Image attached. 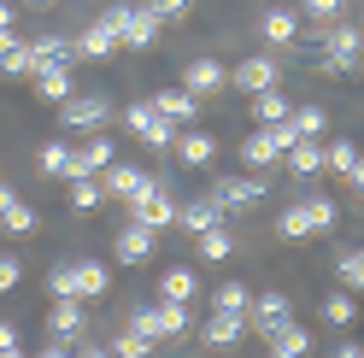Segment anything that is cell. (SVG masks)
<instances>
[{
  "instance_id": "60d3db41",
  "label": "cell",
  "mask_w": 364,
  "mask_h": 358,
  "mask_svg": "<svg viewBox=\"0 0 364 358\" xmlns=\"http://www.w3.org/2000/svg\"><path fill=\"white\" fill-rule=\"evenodd\" d=\"M347 0H300V18H317V24H335Z\"/></svg>"
},
{
  "instance_id": "7a4b0ae2",
  "label": "cell",
  "mask_w": 364,
  "mask_h": 358,
  "mask_svg": "<svg viewBox=\"0 0 364 358\" xmlns=\"http://www.w3.org/2000/svg\"><path fill=\"white\" fill-rule=\"evenodd\" d=\"M300 141V129H294L288 118L282 124H259L253 136L241 141V159H247V170H270V165H282V153Z\"/></svg>"
},
{
  "instance_id": "484cf974",
  "label": "cell",
  "mask_w": 364,
  "mask_h": 358,
  "mask_svg": "<svg viewBox=\"0 0 364 358\" xmlns=\"http://www.w3.org/2000/svg\"><path fill=\"white\" fill-rule=\"evenodd\" d=\"M282 165L294 176H317V170H323V136H300V141L282 153Z\"/></svg>"
},
{
  "instance_id": "f1b7e54d",
  "label": "cell",
  "mask_w": 364,
  "mask_h": 358,
  "mask_svg": "<svg viewBox=\"0 0 364 358\" xmlns=\"http://www.w3.org/2000/svg\"><path fill=\"white\" fill-rule=\"evenodd\" d=\"M0 77H30V53L18 30H0Z\"/></svg>"
},
{
  "instance_id": "b9f144b4",
  "label": "cell",
  "mask_w": 364,
  "mask_h": 358,
  "mask_svg": "<svg viewBox=\"0 0 364 358\" xmlns=\"http://www.w3.org/2000/svg\"><path fill=\"white\" fill-rule=\"evenodd\" d=\"M18 282H24V259H18V253H0V294H12Z\"/></svg>"
},
{
  "instance_id": "ffe728a7",
  "label": "cell",
  "mask_w": 364,
  "mask_h": 358,
  "mask_svg": "<svg viewBox=\"0 0 364 358\" xmlns=\"http://www.w3.org/2000/svg\"><path fill=\"white\" fill-rule=\"evenodd\" d=\"M36 223H41L36 206H30V200H18L6 183H0V229H6V235H30Z\"/></svg>"
},
{
  "instance_id": "4fadbf2b",
  "label": "cell",
  "mask_w": 364,
  "mask_h": 358,
  "mask_svg": "<svg viewBox=\"0 0 364 358\" xmlns=\"http://www.w3.org/2000/svg\"><path fill=\"white\" fill-rule=\"evenodd\" d=\"M147 183H153L147 170H135V165H118V159H112V165L100 170V188H106V200H124V206H129L135 194H147Z\"/></svg>"
},
{
  "instance_id": "9c48e42d",
  "label": "cell",
  "mask_w": 364,
  "mask_h": 358,
  "mask_svg": "<svg viewBox=\"0 0 364 358\" xmlns=\"http://www.w3.org/2000/svg\"><path fill=\"white\" fill-rule=\"evenodd\" d=\"M212 194L230 212H247V206H259V200H270V183H264V170H247V176H223Z\"/></svg>"
},
{
  "instance_id": "ac0fdd59",
  "label": "cell",
  "mask_w": 364,
  "mask_h": 358,
  "mask_svg": "<svg viewBox=\"0 0 364 358\" xmlns=\"http://www.w3.org/2000/svg\"><path fill=\"white\" fill-rule=\"evenodd\" d=\"M30 77H36V100H48V106H59V100L77 94L71 65H41V71H30Z\"/></svg>"
},
{
  "instance_id": "83f0119b",
  "label": "cell",
  "mask_w": 364,
  "mask_h": 358,
  "mask_svg": "<svg viewBox=\"0 0 364 358\" xmlns=\"http://www.w3.org/2000/svg\"><path fill=\"white\" fill-rule=\"evenodd\" d=\"M200 294V276L188 271V264H171V271H159V300H182L188 305Z\"/></svg>"
},
{
  "instance_id": "7dc6e473",
  "label": "cell",
  "mask_w": 364,
  "mask_h": 358,
  "mask_svg": "<svg viewBox=\"0 0 364 358\" xmlns=\"http://www.w3.org/2000/svg\"><path fill=\"white\" fill-rule=\"evenodd\" d=\"M77 358H112V347H100V341H77Z\"/></svg>"
},
{
  "instance_id": "816d5d0a",
  "label": "cell",
  "mask_w": 364,
  "mask_h": 358,
  "mask_svg": "<svg viewBox=\"0 0 364 358\" xmlns=\"http://www.w3.org/2000/svg\"><path fill=\"white\" fill-rule=\"evenodd\" d=\"M0 358H30V352L24 347H0Z\"/></svg>"
},
{
  "instance_id": "e0dca14e",
  "label": "cell",
  "mask_w": 364,
  "mask_h": 358,
  "mask_svg": "<svg viewBox=\"0 0 364 358\" xmlns=\"http://www.w3.org/2000/svg\"><path fill=\"white\" fill-rule=\"evenodd\" d=\"M171 147H176V159L188 165V170H206V165L218 159V136H212V129H182Z\"/></svg>"
},
{
  "instance_id": "5b68a950",
  "label": "cell",
  "mask_w": 364,
  "mask_h": 358,
  "mask_svg": "<svg viewBox=\"0 0 364 358\" xmlns=\"http://www.w3.org/2000/svg\"><path fill=\"white\" fill-rule=\"evenodd\" d=\"M358 53H364V36H358L353 24H329L323 48H317V65H323V71H353Z\"/></svg>"
},
{
  "instance_id": "52a82bcc",
  "label": "cell",
  "mask_w": 364,
  "mask_h": 358,
  "mask_svg": "<svg viewBox=\"0 0 364 358\" xmlns=\"http://www.w3.org/2000/svg\"><path fill=\"white\" fill-rule=\"evenodd\" d=\"M106 118H112V100L106 94H71V100H59V124L65 129H106Z\"/></svg>"
},
{
  "instance_id": "f546056e",
  "label": "cell",
  "mask_w": 364,
  "mask_h": 358,
  "mask_svg": "<svg viewBox=\"0 0 364 358\" xmlns=\"http://www.w3.org/2000/svg\"><path fill=\"white\" fill-rule=\"evenodd\" d=\"M270 352H294V358H311V329L288 318L277 335H270Z\"/></svg>"
},
{
  "instance_id": "6da1fadb",
  "label": "cell",
  "mask_w": 364,
  "mask_h": 358,
  "mask_svg": "<svg viewBox=\"0 0 364 358\" xmlns=\"http://www.w3.org/2000/svg\"><path fill=\"white\" fill-rule=\"evenodd\" d=\"M335 217H341V206H335L329 194H300V200H288V206H282L277 229H282L288 241H306V235H329Z\"/></svg>"
},
{
  "instance_id": "277c9868",
  "label": "cell",
  "mask_w": 364,
  "mask_h": 358,
  "mask_svg": "<svg viewBox=\"0 0 364 358\" xmlns=\"http://www.w3.org/2000/svg\"><path fill=\"white\" fill-rule=\"evenodd\" d=\"M129 223H141V229H153V235L176 223V194H171L165 176H153L147 194H135V200H129Z\"/></svg>"
},
{
  "instance_id": "e575fe53",
  "label": "cell",
  "mask_w": 364,
  "mask_h": 358,
  "mask_svg": "<svg viewBox=\"0 0 364 358\" xmlns=\"http://www.w3.org/2000/svg\"><path fill=\"white\" fill-rule=\"evenodd\" d=\"M153 347H159L153 335H141V329H129V323H124V329H118V341H112V358H153Z\"/></svg>"
},
{
  "instance_id": "ab89813d",
  "label": "cell",
  "mask_w": 364,
  "mask_h": 358,
  "mask_svg": "<svg viewBox=\"0 0 364 358\" xmlns=\"http://www.w3.org/2000/svg\"><path fill=\"white\" fill-rule=\"evenodd\" d=\"M288 124L300 129V136H323V129H329V112H323V106H294Z\"/></svg>"
},
{
  "instance_id": "681fc988",
  "label": "cell",
  "mask_w": 364,
  "mask_h": 358,
  "mask_svg": "<svg viewBox=\"0 0 364 358\" xmlns=\"http://www.w3.org/2000/svg\"><path fill=\"white\" fill-rule=\"evenodd\" d=\"M0 347H18V329L12 323H0Z\"/></svg>"
},
{
  "instance_id": "cb8c5ba5",
  "label": "cell",
  "mask_w": 364,
  "mask_h": 358,
  "mask_svg": "<svg viewBox=\"0 0 364 358\" xmlns=\"http://www.w3.org/2000/svg\"><path fill=\"white\" fill-rule=\"evenodd\" d=\"M259 30H264V41H270V48H294V41H300V12L270 6V12L259 18Z\"/></svg>"
},
{
  "instance_id": "3957f363",
  "label": "cell",
  "mask_w": 364,
  "mask_h": 358,
  "mask_svg": "<svg viewBox=\"0 0 364 358\" xmlns=\"http://www.w3.org/2000/svg\"><path fill=\"white\" fill-rule=\"evenodd\" d=\"M100 18H106L112 30H118V48H153V41H159V30H165L147 6H129V0H112Z\"/></svg>"
},
{
  "instance_id": "f35d334b",
  "label": "cell",
  "mask_w": 364,
  "mask_h": 358,
  "mask_svg": "<svg viewBox=\"0 0 364 358\" xmlns=\"http://www.w3.org/2000/svg\"><path fill=\"white\" fill-rule=\"evenodd\" d=\"M247 300H253V288H247V282H223V288H212V311H247Z\"/></svg>"
},
{
  "instance_id": "8fae6325",
  "label": "cell",
  "mask_w": 364,
  "mask_h": 358,
  "mask_svg": "<svg viewBox=\"0 0 364 358\" xmlns=\"http://www.w3.org/2000/svg\"><path fill=\"white\" fill-rule=\"evenodd\" d=\"M223 82H230L223 59H188V65H182V88H188L194 100H206V94H223Z\"/></svg>"
},
{
  "instance_id": "f6af8a7d",
  "label": "cell",
  "mask_w": 364,
  "mask_h": 358,
  "mask_svg": "<svg viewBox=\"0 0 364 358\" xmlns=\"http://www.w3.org/2000/svg\"><path fill=\"white\" fill-rule=\"evenodd\" d=\"M30 358H77V341H48V347L30 352Z\"/></svg>"
},
{
  "instance_id": "836d02e7",
  "label": "cell",
  "mask_w": 364,
  "mask_h": 358,
  "mask_svg": "<svg viewBox=\"0 0 364 358\" xmlns=\"http://www.w3.org/2000/svg\"><path fill=\"white\" fill-rule=\"evenodd\" d=\"M288 112H294V100H282V88H259L253 94V118L259 124H282Z\"/></svg>"
},
{
  "instance_id": "9a60e30c",
  "label": "cell",
  "mask_w": 364,
  "mask_h": 358,
  "mask_svg": "<svg viewBox=\"0 0 364 358\" xmlns=\"http://www.w3.org/2000/svg\"><path fill=\"white\" fill-rule=\"evenodd\" d=\"M48 335H53V341H82V335H88V305L82 300H53Z\"/></svg>"
},
{
  "instance_id": "7402d4cb",
  "label": "cell",
  "mask_w": 364,
  "mask_h": 358,
  "mask_svg": "<svg viewBox=\"0 0 364 358\" xmlns=\"http://www.w3.org/2000/svg\"><path fill=\"white\" fill-rule=\"evenodd\" d=\"M112 253H118V264H147V259H153V229H141V223H124L118 241H112Z\"/></svg>"
},
{
  "instance_id": "d590c367",
  "label": "cell",
  "mask_w": 364,
  "mask_h": 358,
  "mask_svg": "<svg viewBox=\"0 0 364 358\" xmlns=\"http://www.w3.org/2000/svg\"><path fill=\"white\" fill-rule=\"evenodd\" d=\"M335 276H341V288L347 294H364V247H347L335 259Z\"/></svg>"
},
{
  "instance_id": "30bf717a",
  "label": "cell",
  "mask_w": 364,
  "mask_h": 358,
  "mask_svg": "<svg viewBox=\"0 0 364 358\" xmlns=\"http://www.w3.org/2000/svg\"><path fill=\"white\" fill-rule=\"evenodd\" d=\"M277 77H282V59H270V53H253V59H241L235 71H230V82L241 88V94H259V88H277Z\"/></svg>"
},
{
  "instance_id": "1f68e13d",
  "label": "cell",
  "mask_w": 364,
  "mask_h": 358,
  "mask_svg": "<svg viewBox=\"0 0 364 358\" xmlns=\"http://www.w3.org/2000/svg\"><path fill=\"white\" fill-rule=\"evenodd\" d=\"M317 311H323V323H329V329H347V323L358 318V300L347 294V288H335V294H323V305H317Z\"/></svg>"
},
{
  "instance_id": "f907efd6",
  "label": "cell",
  "mask_w": 364,
  "mask_h": 358,
  "mask_svg": "<svg viewBox=\"0 0 364 358\" xmlns=\"http://www.w3.org/2000/svg\"><path fill=\"white\" fill-rule=\"evenodd\" d=\"M12 18H18V12L6 6V0H0V30H12Z\"/></svg>"
},
{
  "instance_id": "db71d44e",
  "label": "cell",
  "mask_w": 364,
  "mask_h": 358,
  "mask_svg": "<svg viewBox=\"0 0 364 358\" xmlns=\"http://www.w3.org/2000/svg\"><path fill=\"white\" fill-rule=\"evenodd\" d=\"M30 6H48V0H30Z\"/></svg>"
},
{
  "instance_id": "7bdbcfd3",
  "label": "cell",
  "mask_w": 364,
  "mask_h": 358,
  "mask_svg": "<svg viewBox=\"0 0 364 358\" xmlns=\"http://www.w3.org/2000/svg\"><path fill=\"white\" fill-rule=\"evenodd\" d=\"M48 294H53V300H77V288H71V264H53V271H48Z\"/></svg>"
},
{
  "instance_id": "74e56055",
  "label": "cell",
  "mask_w": 364,
  "mask_h": 358,
  "mask_svg": "<svg viewBox=\"0 0 364 358\" xmlns=\"http://www.w3.org/2000/svg\"><path fill=\"white\" fill-rule=\"evenodd\" d=\"M71 206H77V212H95V206H106L100 176H71Z\"/></svg>"
},
{
  "instance_id": "d6986e66",
  "label": "cell",
  "mask_w": 364,
  "mask_h": 358,
  "mask_svg": "<svg viewBox=\"0 0 364 358\" xmlns=\"http://www.w3.org/2000/svg\"><path fill=\"white\" fill-rule=\"evenodd\" d=\"M230 217V206H223L218 194H206V200H188V206H176V223L188 235H200V229H212V223H223Z\"/></svg>"
},
{
  "instance_id": "bcb514c9",
  "label": "cell",
  "mask_w": 364,
  "mask_h": 358,
  "mask_svg": "<svg viewBox=\"0 0 364 358\" xmlns=\"http://www.w3.org/2000/svg\"><path fill=\"white\" fill-rule=\"evenodd\" d=\"M347 188H353V194H358V200H364V153H358V165H353V170H347Z\"/></svg>"
},
{
  "instance_id": "5bb4252c",
  "label": "cell",
  "mask_w": 364,
  "mask_h": 358,
  "mask_svg": "<svg viewBox=\"0 0 364 358\" xmlns=\"http://www.w3.org/2000/svg\"><path fill=\"white\" fill-rule=\"evenodd\" d=\"M112 159H118V147H112L100 129H95V136H88L82 147H71V176H100ZM71 176H65V183H71Z\"/></svg>"
},
{
  "instance_id": "ee69618b",
  "label": "cell",
  "mask_w": 364,
  "mask_h": 358,
  "mask_svg": "<svg viewBox=\"0 0 364 358\" xmlns=\"http://www.w3.org/2000/svg\"><path fill=\"white\" fill-rule=\"evenodd\" d=\"M188 6H194V0H147V12L159 18V24H171V18H182Z\"/></svg>"
},
{
  "instance_id": "8992f818",
  "label": "cell",
  "mask_w": 364,
  "mask_h": 358,
  "mask_svg": "<svg viewBox=\"0 0 364 358\" xmlns=\"http://www.w3.org/2000/svg\"><path fill=\"white\" fill-rule=\"evenodd\" d=\"M124 124L135 129V136H141L147 147H159V153H165L171 141H176V124L165 118V112H159L153 100H141V106H124Z\"/></svg>"
},
{
  "instance_id": "603a6c76",
  "label": "cell",
  "mask_w": 364,
  "mask_h": 358,
  "mask_svg": "<svg viewBox=\"0 0 364 358\" xmlns=\"http://www.w3.org/2000/svg\"><path fill=\"white\" fill-rule=\"evenodd\" d=\"M24 53H30V71H41V65H77V48L65 36H36V41H24Z\"/></svg>"
},
{
  "instance_id": "4316f807",
  "label": "cell",
  "mask_w": 364,
  "mask_h": 358,
  "mask_svg": "<svg viewBox=\"0 0 364 358\" xmlns=\"http://www.w3.org/2000/svg\"><path fill=\"white\" fill-rule=\"evenodd\" d=\"M153 106H159V112H165V118H171L176 129L200 118V100L188 94V88H159V94H153Z\"/></svg>"
},
{
  "instance_id": "ba28073f",
  "label": "cell",
  "mask_w": 364,
  "mask_h": 358,
  "mask_svg": "<svg viewBox=\"0 0 364 358\" xmlns=\"http://www.w3.org/2000/svg\"><path fill=\"white\" fill-rule=\"evenodd\" d=\"M241 318H247V329H253V335H264V341H270V335L294 318V305H288V294H253Z\"/></svg>"
},
{
  "instance_id": "4dcf8cb0",
  "label": "cell",
  "mask_w": 364,
  "mask_h": 358,
  "mask_svg": "<svg viewBox=\"0 0 364 358\" xmlns=\"http://www.w3.org/2000/svg\"><path fill=\"white\" fill-rule=\"evenodd\" d=\"M194 241H200V259H206V264H223V259L235 253V235L223 229V223H212V229H200Z\"/></svg>"
},
{
  "instance_id": "7c38bea8",
  "label": "cell",
  "mask_w": 364,
  "mask_h": 358,
  "mask_svg": "<svg viewBox=\"0 0 364 358\" xmlns=\"http://www.w3.org/2000/svg\"><path fill=\"white\" fill-rule=\"evenodd\" d=\"M241 335H247V318H241V311H212L206 329H200V341H206L212 352H235Z\"/></svg>"
},
{
  "instance_id": "d4e9b609",
  "label": "cell",
  "mask_w": 364,
  "mask_h": 358,
  "mask_svg": "<svg viewBox=\"0 0 364 358\" xmlns=\"http://www.w3.org/2000/svg\"><path fill=\"white\" fill-rule=\"evenodd\" d=\"M153 335L159 341H182L188 335V305L182 300H153Z\"/></svg>"
},
{
  "instance_id": "f5cc1de1",
  "label": "cell",
  "mask_w": 364,
  "mask_h": 358,
  "mask_svg": "<svg viewBox=\"0 0 364 358\" xmlns=\"http://www.w3.org/2000/svg\"><path fill=\"white\" fill-rule=\"evenodd\" d=\"M270 358H294V352H270Z\"/></svg>"
},
{
  "instance_id": "8d00e7d4",
  "label": "cell",
  "mask_w": 364,
  "mask_h": 358,
  "mask_svg": "<svg viewBox=\"0 0 364 358\" xmlns=\"http://www.w3.org/2000/svg\"><path fill=\"white\" fill-rule=\"evenodd\" d=\"M358 165V141H347V136H341V141H323V170L329 176H347Z\"/></svg>"
},
{
  "instance_id": "d6a6232c",
  "label": "cell",
  "mask_w": 364,
  "mask_h": 358,
  "mask_svg": "<svg viewBox=\"0 0 364 358\" xmlns=\"http://www.w3.org/2000/svg\"><path fill=\"white\" fill-rule=\"evenodd\" d=\"M36 165L65 183V176H71V141H41V147H36Z\"/></svg>"
},
{
  "instance_id": "2e32d148",
  "label": "cell",
  "mask_w": 364,
  "mask_h": 358,
  "mask_svg": "<svg viewBox=\"0 0 364 358\" xmlns=\"http://www.w3.org/2000/svg\"><path fill=\"white\" fill-rule=\"evenodd\" d=\"M71 288H77V300L88 305V300L112 294V271H106L100 259H71Z\"/></svg>"
},
{
  "instance_id": "44dd1931",
  "label": "cell",
  "mask_w": 364,
  "mask_h": 358,
  "mask_svg": "<svg viewBox=\"0 0 364 358\" xmlns=\"http://www.w3.org/2000/svg\"><path fill=\"white\" fill-rule=\"evenodd\" d=\"M71 48H77V59H112V53H118V30H112L106 18H95V24L71 41Z\"/></svg>"
},
{
  "instance_id": "c3c4849f",
  "label": "cell",
  "mask_w": 364,
  "mask_h": 358,
  "mask_svg": "<svg viewBox=\"0 0 364 358\" xmlns=\"http://www.w3.org/2000/svg\"><path fill=\"white\" fill-rule=\"evenodd\" d=\"M329 358H364V347H358V341H335V352H329Z\"/></svg>"
}]
</instances>
